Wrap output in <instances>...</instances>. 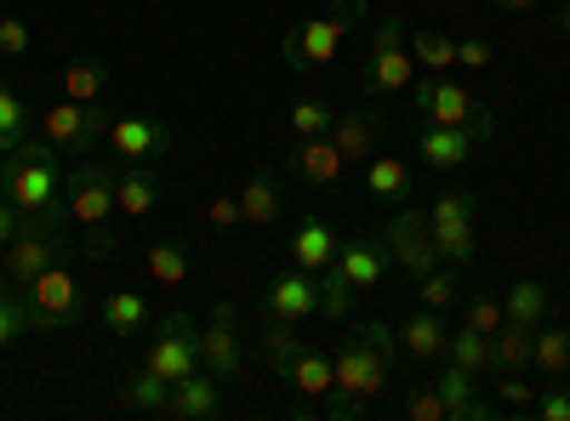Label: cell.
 <instances>
[{"label": "cell", "mask_w": 570, "mask_h": 421, "mask_svg": "<svg viewBox=\"0 0 570 421\" xmlns=\"http://www.w3.org/2000/svg\"><path fill=\"white\" fill-rule=\"evenodd\" d=\"M365 189H371V200H383V206H405V200H416V177H411L405 160L376 154V160H365Z\"/></svg>", "instance_id": "obj_24"}, {"label": "cell", "mask_w": 570, "mask_h": 421, "mask_svg": "<svg viewBox=\"0 0 570 421\" xmlns=\"http://www.w3.org/2000/svg\"><path fill=\"white\" fill-rule=\"evenodd\" d=\"M434 388L445 399V421H491L502 410V404H485L480 399V377H468V370L451 364V359H445V370L434 377Z\"/></svg>", "instance_id": "obj_18"}, {"label": "cell", "mask_w": 570, "mask_h": 421, "mask_svg": "<svg viewBox=\"0 0 570 421\" xmlns=\"http://www.w3.org/2000/svg\"><path fill=\"white\" fill-rule=\"evenodd\" d=\"M553 308V291L542 285V279H513V291L502 297V313L519 319V324H542Z\"/></svg>", "instance_id": "obj_33"}, {"label": "cell", "mask_w": 570, "mask_h": 421, "mask_svg": "<svg viewBox=\"0 0 570 421\" xmlns=\"http://www.w3.org/2000/svg\"><path fill=\"white\" fill-rule=\"evenodd\" d=\"M337 233H331V222L325 217H303L297 228H292V262L297 268H308V273H320V268H331L337 262Z\"/></svg>", "instance_id": "obj_23"}, {"label": "cell", "mask_w": 570, "mask_h": 421, "mask_svg": "<svg viewBox=\"0 0 570 421\" xmlns=\"http://www.w3.org/2000/svg\"><path fill=\"white\" fill-rule=\"evenodd\" d=\"M411 120H416V126H468V131H480V137L497 131L491 109L473 98L462 80H451V74H422V80H411Z\"/></svg>", "instance_id": "obj_3"}, {"label": "cell", "mask_w": 570, "mask_h": 421, "mask_svg": "<svg viewBox=\"0 0 570 421\" xmlns=\"http://www.w3.org/2000/svg\"><path fill=\"white\" fill-rule=\"evenodd\" d=\"M445 359L462 364L468 377H491V337H480V331H468V324H462V331L445 342Z\"/></svg>", "instance_id": "obj_38"}, {"label": "cell", "mask_w": 570, "mask_h": 421, "mask_svg": "<svg viewBox=\"0 0 570 421\" xmlns=\"http://www.w3.org/2000/svg\"><path fill=\"white\" fill-rule=\"evenodd\" d=\"M491 388H497V404L502 410H531L537 404V388L525 382V370H519V377H497Z\"/></svg>", "instance_id": "obj_46"}, {"label": "cell", "mask_w": 570, "mask_h": 421, "mask_svg": "<svg viewBox=\"0 0 570 421\" xmlns=\"http://www.w3.org/2000/svg\"><path fill=\"white\" fill-rule=\"evenodd\" d=\"M206 217H212V228H240L246 217H240V194H217L212 206H206Z\"/></svg>", "instance_id": "obj_52"}, {"label": "cell", "mask_w": 570, "mask_h": 421, "mask_svg": "<svg viewBox=\"0 0 570 421\" xmlns=\"http://www.w3.org/2000/svg\"><path fill=\"white\" fill-rule=\"evenodd\" d=\"M104 324L115 337H142L149 331V302H142L137 291H109L104 297Z\"/></svg>", "instance_id": "obj_34"}, {"label": "cell", "mask_w": 570, "mask_h": 421, "mask_svg": "<svg viewBox=\"0 0 570 421\" xmlns=\"http://www.w3.org/2000/svg\"><path fill=\"white\" fill-rule=\"evenodd\" d=\"M23 302H29V319H35V337H58L86 313V291H80V279L69 273V262H52L40 279H29Z\"/></svg>", "instance_id": "obj_5"}, {"label": "cell", "mask_w": 570, "mask_h": 421, "mask_svg": "<svg viewBox=\"0 0 570 421\" xmlns=\"http://www.w3.org/2000/svg\"><path fill=\"white\" fill-rule=\"evenodd\" d=\"M29 46H35V34L23 18H0V58H23Z\"/></svg>", "instance_id": "obj_51"}, {"label": "cell", "mask_w": 570, "mask_h": 421, "mask_svg": "<svg viewBox=\"0 0 570 421\" xmlns=\"http://www.w3.org/2000/svg\"><path fill=\"white\" fill-rule=\"evenodd\" d=\"M389 377H394V359L376 348L365 331H354V337H343L337 342V353H331V382H337V393H354V399H383V388H389Z\"/></svg>", "instance_id": "obj_6"}, {"label": "cell", "mask_w": 570, "mask_h": 421, "mask_svg": "<svg viewBox=\"0 0 570 421\" xmlns=\"http://www.w3.org/2000/svg\"><path fill=\"white\" fill-rule=\"evenodd\" d=\"M314 285H320V319H325V324H343V319L354 313V297H360V291L348 285V273H343L337 262L320 268V273H314Z\"/></svg>", "instance_id": "obj_31"}, {"label": "cell", "mask_w": 570, "mask_h": 421, "mask_svg": "<svg viewBox=\"0 0 570 421\" xmlns=\"http://www.w3.org/2000/svg\"><path fill=\"white\" fill-rule=\"evenodd\" d=\"M240 217H246L252 228H274V222L285 217V177H279L274 166H257V171L246 177V189H240Z\"/></svg>", "instance_id": "obj_20"}, {"label": "cell", "mask_w": 570, "mask_h": 421, "mask_svg": "<svg viewBox=\"0 0 570 421\" xmlns=\"http://www.w3.org/2000/svg\"><path fill=\"white\" fill-rule=\"evenodd\" d=\"M331 120H337V114H331V103L308 91V98H297L292 114H285V131H292V137H325Z\"/></svg>", "instance_id": "obj_40"}, {"label": "cell", "mask_w": 570, "mask_h": 421, "mask_svg": "<svg viewBox=\"0 0 570 421\" xmlns=\"http://www.w3.org/2000/svg\"><path fill=\"white\" fill-rule=\"evenodd\" d=\"M12 291H18V285H12V273H7V268H0V297H12Z\"/></svg>", "instance_id": "obj_56"}, {"label": "cell", "mask_w": 570, "mask_h": 421, "mask_svg": "<svg viewBox=\"0 0 570 421\" xmlns=\"http://www.w3.org/2000/svg\"><path fill=\"white\" fill-rule=\"evenodd\" d=\"M411 80H416V58H411L405 40L371 46V52H365V69H360V91H365V98H400V91H411Z\"/></svg>", "instance_id": "obj_13"}, {"label": "cell", "mask_w": 570, "mask_h": 421, "mask_svg": "<svg viewBox=\"0 0 570 421\" xmlns=\"http://www.w3.org/2000/svg\"><path fill=\"white\" fill-rule=\"evenodd\" d=\"M445 342H451V331H445L440 308H416V313L400 324V353H405L411 364H434V359H445Z\"/></svg>", "instance_id": "obj_21"}, {"label": "cell", "mask_w": 570, "mask_h": 421, "mask_svg": "<svg viewBox=\"0 0 570 421\" xmlns=\"http://www.w3.org/2000/svg\"><path fill=\"white\" fill-rule=\"evenodd\" d=\"M166 399H171V382H160L155 370H131L120 382V404L137 415H166Z\"/></svg>", "instance_id": "obj_32"}, {"label": "cell", "mask_w": 570, "mask_h": 421, "mask_svg": "<svg viewBox=\"0 0 570 421\" xmlns=\"http://www.w3.org/2000/svg\"><path fill=\"white\" fill-rule=\"evenodd\" d=\"M389 262H394L389 245H383V240H371V233H360V240H343V245H337V268L348 273V285H354V291H371L376 279L389 273Z\"/></svg>", "instance_id": "obj_22"}, {"label": "cell", "mask_w": 570, "mask_h": 421, "mask_svg": "<svg viewBox=\"0 0 570 421\" xmlns=\"http://www.w3.org/2000/svg\"><path fill=\"white\" fill-rule=\"evenodd\" d=\"M473 217H480V194L468 189H440L428 200V222H473Z\"/></svg>", "instance_id": "obj_41"}, {"label": "cell", "mask_w": 570, "mask_h": 421, "mask_svg": "<svg viewBox=\"0 0 570 421\" xmlns=\"http://www.w3.org/2000/svg\"><path fill=\"white\" fill-rule=\"evenodd\" d=\"M462 324H468V331H480V337H497L502 324H508V313H502L497 297H480V291H473V297H462Z\"/></svg>", "instance_id": "obj_43"}, {"label": "cell", "mask_w": 570, "mask_h": 421, "mask_svg": "<svg viewBox=\"0 0 570 421\" xmlns=\"http://www.w3.org/2000/svg\"><path fill=\"white\" fill-rule=\"evenodd\" d=\"M263 313L268 319H292V324H303V319H314L320 313V285H314V273L308 268H285V273H274V285L263 291Z\"/></svg>", "instance_id": "obj_15"}, {"label": "cell", "mask_w": 570, "mask_h": 421, "mask_svg": "<svg viewBox=\"0 0 570 421\" xmlns=\"http://www.w3.org/2000/svg\"><path fill=\"white\" fill-rule=\"evenodd\" d=\"M63 149L46 143V137H23L12 154H0V194H7L23 217H63L69 222V206H63Z\"/></svg>", "instance_id": "obj_1"}, {"label": "cell", "mask_w": 570, "mask_h": 421, "mask_svg": "<svg viewBox=\"0 0 570 421\" xmlns=\"http://www.w3.org/2000/svg\"><path fill=\"white\" fill-rule=\"evenodd\" d=\"M531 370L542 382H564L570 377V331L564 324H537V342H531Z\"/></svg>", "instance_id": "obj_28"}, {"label": "cell", "mask_w": 570, "mask_h": 421, "mask_svg": "<svg viewBox=\"0 0 570 421\" xmlns=\"http://www.w3.org/2000/svg\"><path fill=\"white\" fill-rule=\"evenodd\" d=\"M491 7H497V12H537L542 0H491Z\"/></svg>", "instance_id": "obj_54"}, {"label": "cell", "mask_w": 570, "mask_h": 421, "mask_svg": "<svg viewBox=\"0 0 570 421\" xmlns=\"http://www.w3.org/2000/svg\"><path fill=\"white\" fill-rule=\"evenodd\" d=\"M223 410H228V382L206 377V370H195L188 382H177L171 399H166V415H177V421H212Z\"/></svg>", "instance_id": "obj_17"}, {"label": "cell", "mask_w": 570, "mask_h": 421, "mask_svg": "<svg viewBox=\"0 0 570 421\" xmlns=\"http://www.w3.org/2000/svg\"><path fill=\"white\" fill-rule=\"evenodd\" d=\"M171 143H177V131L155 114H115L109 120V154L120 166H155L171 154Z\"/></svg>", "instance_id": "obj_11"}, {"label": "cell", "mask_w": 570, "mask_h": 421, "mask_svg": "<svg viewBox=\"0 0 570 421\" xmlns=\"http://www.w3.org/2000/svg\"><path fill=\"white\" fill-rule=\"evenodd\" d=\"M142 268H149L155 285L177 291V285H188V279H195V245H183V240H155L149 251H142Z\"/></svg>", "instance_id": "obj_26"}, {"label": "cell", "mask_w": 570, "mask_h": 421, "mask_svg": "<svg viewBox=\"0 0 570 421\" xmlns=\"http://www.w3.org/2000/svg\"><path fill=\"white\" fill-rule=\"evenodd\" d=\"M69 257V240H63V217H23L18 233H12V245L0 251V268L12 273V285L23 291L29 279H40L52 262Z\"/></svg>", "instance_id": "obj_4"}, {"label": "cell", "mask_w": 570, "mask_h": 421, "mask_svg": "<svg viewBox=\"0 0 570 421\" xmlns=\"http://www.w3.org/2000/svg\"><path fill=\"white\" fill-rule=\"evenodd\" d=\"M104 91H109V63L104 58L80 52V58L63 63V98L69 103H104Z\"/></svg>", "instance_id": "obj_29"}, {"label": "cell", "mask_w": 570, "mask_h": 421, "mask_svg": "<svg viewBox=\"0 0 570 421\" xmlns=\"http://www.w3.org/2000/svg\"><path fill=\"white\" fill-rule=\"evenodd\" d=\"M434 228V245L451 268H468L473 257H480V233H473V222H428Z\"/></svg>", "instance_id": "obj_37"}, {"label": "cell", "mask_w": 570, "mask_h": 421, "mask_svg": "<svg viewBox=\"0 0 570 421\" xmlns=\"http://www.w3.org/2000/svg\"><path fill=\"white\" fill-rule=\"evenodd\" d=\"M553 29L570 40V0H559V12H553Z\"/></svg>", "instance_id": "obj_55"}, {"label": "cell", "mask_w": 570, "mask_h": 421, "mask_svg": "<svg viewBox=\"0 0 570 421\" xmlns=\"http://www.w3.org/2000/svg\"><path fill=\"white\" fill-rule=\"evenodd\" d=\"M320 415H325V421H360V415H371V399H354V393L331 388V393L320 399Z\"/></svg>", "instance_id": "obj_47"}, {"label": "cell", "mask_w": 570, "mask_h": 421, "mask_svg": "<svg viewBox=\"0 0 570 421\" xmlns=\"http://www.w3.org/2000/svg\"><path fill=\"white\" fill-rule=\"evenodd\" d=\"M285 382H292L303 399H325L331 388H337V382H331V353H320L314 342L303 348V359L292 364V370H285Z\"/></svg>", "instance_id": "obj_35"}, {"label": "cell", "mask_w": 570, "mask_h": 421, "mask_svg": "<svg viewBox=\"0 0 570 421\" xmlns=\"http://www.w3.org/2000/svg\"><path fill=\"white\" fill-rule=\"evenodd\" d=\"M142 370H155L160 382H188L200 370V331L188 313H166L155 319V337H149V359H142Z\"/></svg>", "instance_id": "obj_7"}, {"label": "cell", "mask_w": 570, "mask_h": 421, "mask_svg": "<svg viewBox=\"0 0 570 421\" xmlns=\"http://www.w3.org/2000/svg\"><path fill=\"white\" fill-rule=\"evenodd\" d=\"M383 245H389V257H394L411 279L434 273V268L445 262L440 245H434V228H428V217L411 211V206H394V217H389V228H383Z\"/></svg>", "instance_id": "obj_10"}, {"label": "cell", "mask_w": 570, "mask_h": 421, "mask_svg": "<svg viewBox=\"0 0 570 421\" xmlns=\"http://www.w3.org/2000/svg\"><path fill=\"white\" fill-rule=\"evenodd\" d=\"M115 177H120L115 154H104V160H80V166L63 177V206H69V222H80V228L109 222V217H115Z\"/></svg>", "instance_id": "obj_8"}, {"label": "cell", "mask_w": 570, "mask_h": 421, "mask_svg": "<svg viewBox=\"0 0 570 421\" xmlns=\"http://www.w3.org/2000/svg\"><path fill=\"white\" fill-rule=\"evenodd\" d=\"M383 137H389L383 109H348V114L331 120V143L343 149V160H348V166H365V160L383 154Z\"/></svg>", "instance_id": "obj_16"}, {"label": "cell", "mask_w": 570, "mask_h": 421, "mask_svg": "<svg viewBox=\"0 0 570 421\" xmlns=\"http://www.w3.org/2000/svg\"><path fill=\"white\" fill-rule=\"evenodd\" d=\"M405 46H411V58H416L428 74L456 69V34H445V29H416Z\"/></svg>", "instance_id": "obj_36"}, {"label": "cell", "mask_w": 570, "mask_h": 421, "mask_svg": "<svg viewBox=\"0 0 570 421\" xmlns=\"http://www.w3.org/2000/svg\"><path fill=\"white\" fill-rule=\"evenodd\" d=\"M200 370L217 382H240V319H234V302L212 308V324L200 331Z\"/></svg>", "instance_id": "obj_12"}, {"label": "cell", "mask_w": 570, "mask_h": 421, "mask_svg": "<svg viewBox=\"0 0 570 421\" xmlns=\"http://www.w3.org/2000/svg\"><path fill=\"white\" fill-rule=\"evenodd\" d=\"M531 415H542V421H570V388H559V382H548V388L537 393V404H531Z\"/></svg>", "instance_id": "obj_50"}, {"label": "cell", "mask_w": 570, "mask_h": 421, "mask_svg": "<svg viewBox=\"0 0 570 421\" xmlns=\"http://www.w3.org/2000/svg\"><path fill=\"white\" fill-rule=\"evenodd\" d=\"M155 206H160V177L149 166H120V177H115V211L120 217H149Z\"/></svg>", "instance_id": "obj_25"}, {"label": "cell", "mask_w": 570, "mask_h": 421, "mask_svg": "<svg viewBox=\"0 0 570 421\" xmlns=\"http://www.w3.org/2000/svg\"><path fill=\"white\" fill-rule=\"evenodd\" d=\"M416 291H422V308H440V313H445L451 302H462V279L440 262L434 273H422V279H416Z\"/></svg>", "instance_id": "obj_42"}, {"label": "cell", "mask_w": 570, "mask_h": 421, "mask_svg": "<svg viewBox=\"0 0 570 421\" xmlns=\"http://www.w3.org/2000/svg\"><path fill=\"white\" fill-rule=\"evenodd\" d=\"M456 63H468V69H491V63H497V46H491L485 34H456Z\"/></svg>", "instance_id": "obj_48"}, {"label": "cell", "mask_w": 570, "mask_h": 421, "mask_svg": "<svg viewBox=\"0 0 570 421\" xmlns=\"http://www.w3.org/2000/svg\"><path fill=\"white\" fill-rule=\"evenodd\" d=\"M531 342H537V324L508 319L491 337V377H519V370H531Z\"/></svg>", "instance_id": "obj_27"}, {"label": "cell", "mask_w": 570, "mask_h": 421, "mask_svg": "<svg viewBox=\"0 0 570 421\" xmlns=\"http://www.w3.org/2000/svg\"><path fill=\"white\" fill-rule=\"evenodd\" d=\"M257 342H263V359H268L274 377H285V370L303 359V348H308V337H297V324H292V319H268Z\"/></svg>", "instance_id": "obj_30"}, {"label": "cell", "mask_w": 570, "mask_h": 421, "mask_svg": "<svg viewBox=\"0 0 570 421\" xmlns=\"http://www.w3.org/2000/svg\"><path fill=\"white\" fill-rule=\"evenodd\" d=\"M405 415H411V421H445L440 388H434V382H416V388L405 393Z\"/></svg>", "instance_id": "obj_45"}, {"label": "cell", "mask_w": 570, "mask_h": 421, "mask_svg": "<svg viewBox=\"0 0 570 421\" xmlns=\"http://www.w3.org/2000/svg\"><path fill=\"white\" fill-rule=\"evenodd\" d=\"M354 18H365V0H337V7H331L325 18H303V23H292V29H285V40H279L285 69H292V74H314V69H325L331 58L343 52V34H348Z\"/></svg>", "instance_id": "obj_2"}, {"label": "cell", "mask_w": 570, "mask_h": 421, "mask_svg": "<svg viewBox=\"0 0 570 421\" xmlns=\"http://www.w3.org/2000/svg\"><path fill=\"white\" fill-rule=\"evenodd\" d=\"M18 222H23V211L7 200V194H0V251H7L12 245V233H18Z\"/></svg>", "instance_id": "obj_53"}, {"label": "cell", "mask_w": 570, "mask_h": 421, "mask_svg": "<svg viewBox=\"0 0 570 421\" xmlns=\"http://www.w3.org/2000/svg\"><path fill=\"white\" fill-rule=\"evenodd\" d=\"M285 171L303 177V182H314V189H337L343 171H348V160H343V149H337V143H331V131H325V137H292Z\"/></svg>", "instance_id": "obj_14"}, {"label": "cell", "mask_w": 570, "mask_h": 421, "mask_svg": "<svg viewBox=\"0 0 570 421\" xmlns=\"http://www.w3.org/2000/svg\"><path fill=\"white\" fill-rule=\"evenodd\" d=\"M23 337H35V319H29L23 291H12V297H0V348H12Z\"/></svg>", "instance_id": "obj_44"}, {"label": "cell", "mask_w": 570, "mask_h": 421, "mask_svg": "<svg viewBox=\"0 0 570 421\" xmlns=\"http://www.w3.org/2000/svg\"><path fill=\"white\" fill-rule=\"evenodd\" d=\"M23 137H29V103L18 98L7 80H0V154H12Z\"/></svg>", "instance_id": "obj_39"}, {"label": "cell", "mask_w": 570, "mask_h": 421, "mask_svg": "<svg viewBox=\"0 0 570 421\" xmlns=\"http://www.w3.org/2000/svg\"><path fill=\"white\" fill-rule=\"evenodd\" d=\"M120 251V233L109 228V222H98V228H86V240H80V257H91V262H109Z\"/></svg>", "instance_id": "obj_49"}, {"label": "cell", "mask_w": 570, "mask_h": 421, "mask_svg": "<svg viewBox=\"0 0 570 421\" xmlns=\"http://www.w3.org/2000/svg\"><path fill=\"white\" fill-rule=\"evenodd\" d=\"M485 137L468 131V126H416V149L434 171H451V166H468L473 149H480Z\"/></svg>", "instance_id": "obj_19"}, {"label": "cell", "mask_w": 570, "mask_h": 421, "mask_svg": "<svg viewBox=\"0 0 570 421\" xmlns=\"http://www.w3.org/2000/svg\"><path fill=\"white\" fill-rule=\"evenodd\" d=\"M109 109H98V103H52L40 114V137L46 143H58L63 154H98L104 143H109Z\"/></svg>", "instance_id": "obj_9"}]
</instances>
